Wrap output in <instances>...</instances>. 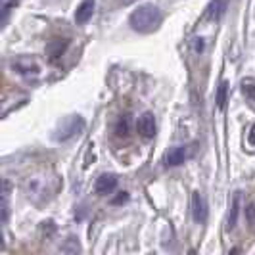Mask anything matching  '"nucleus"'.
<instances>
[{"label":"nucleus","mask_w":255,"mask_h":255,"mask_svg":"<svg viewBox=\"0 0 255 255\" xmlns=\"http://www.w3.org/2000/svg\"><path fill=\"white\" fill-rule=\"evenodd\" d=\"M196 40H198V42H196L194 50H196V52H202V50H204V40H202V38H196Z\"/></svg>","instance_id":"obj_19"},{"label":"nucleus","mask_w":255,"mask_h":255,"mask_svg":"<svg viewBox=\"0 0 255 255\" xmlns=\"http://www.w3.org/2000/svg\"><path fill=\"white\" fill-rule=\"evenodd\" d=\"M254 217H255V205L252 204V205H248V219L254 221Z\"/></svg>","instance_id":"obj_18"},{"label":"nucleus","mask_w":255,"mask_h":255,"mask_svg":"<svg viewBox=\"0 0 255 255\" xmlns=\"http://www.w3.org/2000/svg\"><path fill=\"white\" fill-rule=\"evenodd\" d=\"M85 128V121H83V117H79L75 115L67 125L65 128L62 130V134H58V140H67V138H71V136H75L79 130H83Z\"/></svg>","instance_id":"obj_7"},{"label":"nucleus","mask_w":255,"mask_h":255,"mask_svg":"<svg viewBox=\"0 0 255 255\" xmlns=\"http://www.w3.org/2000/svg\"><path fill=\"white\" fill-rule=\"evenodd\" d=\"M192 215L198 223H205V219H207V204L200 192L192 194Z\"/></svg>","instance_id":"obj_4"},{"label":"nucleus","mask_w":255,"mask_h":255,"mask_svg":"<svg viewBox=\"0 0 255 255\" xmlns=\"http://www.w3.org/2000/svg\"><path fill=\"white\" fill-rule=\"evenodd\" d=\"M127 200H128V194L127 192H121V194L114 200V204H121V202H127Z\"/></svg>","instance_id":"obj_15"},{"label":"nucleus","mask_w":255,"mask_h":255,"mask_svg":"<svg viewBox=\"0 0 255 255\" xmlns=\"http://www.w3.org/2000/svg\"><path fill=\"white\" fill-rule=\"evenodd\" d=\"M67 40L65 38H54V40H50L48 44H46V54L50 56L52 62H56V60H60V56L65 52V48H67Z\"/></svg>","instance_id":"obj_9"},{"label":"nucleus","mask_w":255,"mask_h":255,"mask_svg":"<svg viewBox=\"0 0 255 255\" xmlns=\"http://www.w3.org/2000/svg\"><path fill=\"white\" fill-rule=\"evenodd\" d=\"M227 90H229V83H227V81H223L217 89V108L219 110H223V108H225V102H227Z\"/></svg>","instance_id":"obj_13"},{"label":"nucleus","mask_w":255,"mask_h":255,"mask_svg":"<svg viewBox=\"0 0 255 255\" xmlns=\"http://www.w3.org/2000/svg\"><path fill=\"white\" fill-rule=\"evenodd\" d=\"M136 128H138L142 138H146V140H150V138L155 136V117H153L152 112H144V114L138 117Z\"/></svg>","instance_id":"obj_2"},{"label":"nucleus","mask_w":255,"mask_h":255,"mask_svg":"<svg viewBox=\"0 0 255 255\" xmlns=\"http://www.w3.org/2000/svg\"><path fill=\"white\" fill-rule=\"evenodd\" d=\"M238 215H240V192H234V198H232V205H230V213H229V230H232L238 223Z\"/></svg>","instance_id":"obj_11"},{"label":"nucleus","mask_w":255,"mask_h":255,"mask_svg":"<svg viewBox=\"0 0 255 255\" xmlns=\"http://www.w3.org/2000/svg\"><path fill=\"white\" fill-rule=\"evenodd\" d=\"M248 140H250V144H252V146H255V125H252V128H250V134H248Z\"/></svg>","instance_id":"obj_16"},{"label":"nucleus","mask_w":255,"mask_h":255,"mask_svg":"<svg viewBox=\"0 0 255 255\" xmlns=\"http://www.w3.org/2000/svg\"><path fill=\"white\" fill-rule=\"evenodd\" d=\"M128 128H130L128 115H123V117H119V121L115 123V132H117V136H127Z\"/></svg>","instance_id":"obj_12"},{"label":"nucleus","mask_w":255,"mask_h":255,"mask_svg":"<svg viewBox=\"0 0 255 255\" xmlns=\"http://www.w3.org/2000/svg\"><path fill=\"white\" fill-rule=\"evenodd\" d=\"M244 94H250V96H254L255 98V89L252 85H244Z\"/></svg>","instance_id":"obj_17"},{"label":"nucleus","mask_w":255,"mask_h":255,"mask_svg":"<svg viewBox=\"0 0 255 255\" xmlns=\"http://www.w3.org/2000/svg\"><path fill=\"white\" fill-rule=\"evenodd\" d=\"M12 67L15 73H19L23 77H37L38 71H40L38 65L33 60H29V58H15L12 62Z\"/></svg>","instance_id":"obj_3"},{"label":"nucleus","mask_w":255,"mask_h":255,"mask_svg":"<svg viewBox=\"0 0 255 255\" xmlns=\"http://www.w3.org/2000/svg\"><path fill=\"white\" fill-rule=\"evenodd\" d=\"M92 13H94V0H83L75 12V21L79 25H83L92 17Z\"/></svg>","instance_id":"obj_8"},{"label":"nucleus","mask_w":255,"mask_h":255,"mask_svg":"<svg viewBox=\"0 0 255 255\" xmlns=\"http://www.w3.org/2000/svg\"><path fill=\"white\" fill-rule=\"evenodd\" d=\"M15 6H17V0H10V2H6V4L2 6V25L8 21V15H10L12 8H15Z\"/></svg>","instance_id":"obj_14"},{"label":"nucleus","mask_w":255,"mask_h":255,"mask_svg":"<svg viewBox=\"0 0 255 255\" xmlns=\"http://www.w3.org/2000/svg\"><path fill=\"white\" fill-rule=\"evenodd\" d=\"M163 15L157 6L153 4H142L134 12L128 15V25L136 33H152L161 25Z\"/></svg>","instance_id":"obj_1"},{"label":"nucleus","mask_w":255,"mask_h":255,"mask_svg":"<svg viewBox=\"0 0 255 255\" xmlns=\"http://www.w3.org/2000/svg\"><path fill=\"white\" fill-rule=\"evenodd\" d=\"M229 6V0H211V4L207 6V12H205V17L207 19H219L225 10Z\"/></svg>","instance_id":"obj_10"},{"label":"nucleus","mask_w":255,"mask_h":255,"mask_svg":"<svg viewBox=\"0 0 255 255\" xmlns=\"http://www.w3.org/2000/svg\"><path fill=\"white\" fill-rule=\"evenodd\" d=\"M117 188V177L115 175H100L96 180V194L98 196H108Z\"/></svg>","instance_id":"obj_6"},{"label":"nucleus","mask_w":255,"mask_h":255,"mask_svg":"<svg viewBox=\"0 0 255 255\" xmlns=\"http://www.w3.org/2000/svg\"><path fill=\"white\" fill-rule=\"evenodd\" d=\"M188 159V146H175L165 155V163L169 167H177Z\"/></svg>","instance_id":"obj_5"}]
</instances>
